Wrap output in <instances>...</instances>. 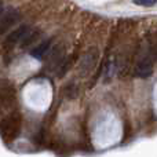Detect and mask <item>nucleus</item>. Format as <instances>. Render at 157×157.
Instances as JSON below:
<instances>
[{
  "mask_svg": "<svg viewBox=\"0 0 157 157\" xmlns=\"http://www.w3.org/2000/svg\"><path fill=\"white\" fill-rule=\"evenodd\" d=\"M17 19H18V13H15V11H10L8 14L3 15V18L0 19V33L4 32L6 29H8Z\"/></svg>",
  "mask_w": 157,
  "mask_h": 157,
  "instance_id": "f03ea898",
  "label": "nucleus"
},
{
  "mask_svg": "<svg viewBox=\"0 0 157 157\" xmlns=\"http://www.w3.org/2000/svg\"><path fill=\"white\" fill-rule=\"evenodd\" d=\"M152 69H153L152 62H150V61L146 58V59H144L138 65V68H136V75H138V76H141V77H147V76H150V75H152Z\"/></svg>",
  "mask_w": 157,
  "mask_h": 157,
  "instance_id": "20e7f679",
  "label": "nucleus"
},
{
  "mask_svg": "<svg viewBox=\"0 0 157 157\" xmlns=\"http://www.w3.org/2000/svg\"><path fill=\"white\" fill-rule=\"evenodd\" d=\"M30 33H32V29H30L28 25H22V26L17 28L14 32H11L10 35H8L6 43L7 44H17V43H19V41H24V44H25V41L28 40Z\"/></svg>",
  "mask_w": 157,
  "mask_h": 157,
  "instance_id": "f257e3e1",
  "label": "nucleus"
},
{
  "mask_svg": "<svg viewBox=\"0 0 157 157\" xmlns=\"http://www.w3.org/2000/svg\"><path fill=\"white\" fill-rule=\"evenodd\" d=\"M50 47H51V40H46L41 44H39L36 48H33L32 51H30V55L35 57V58H37V59H41V58L47 54V51L50 50Z\"/></svg>",
  "mask_w": 157,
  "mask_h": 157,
  "instance_id": "7ed1b4c3",
  "label": "nucleus"
},
{
  "mask_svg": "<svg viewBox=\"0 0 157 157\" xmlns=\"http://www.w3.org/2000/svg\"><path fill=\"white\" fill-rule=\"evenodd\" d=\"M157 3V0H134V4L142 6V7H152Z\"/></svg>",
  "mask_w": 157,
  "mask_h": 157,
  "instance_id": "39448f33",
  "label": "nucleus"
}]
</instances>
